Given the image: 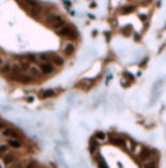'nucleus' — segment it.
<instances>
[{
  "instance_id": "obj_2",
  "label": "nucleus",
  "mask_w": 166,
  "mask_h": 168,
  "mask_svg": "<svg viewBox=\"0 0 166 168\" xmlns=\"http://www.w3.org/2000/svg\"><path fill=\"white\" fill-rule=\"evenodd\" d=\"M57 34L61 35V36H64V38H69V39L77 38V31L74 30L71 26H66V25H65L62 28H60V30L57 31Z\"/></svg>"
},
{
  "instance_id": "obj_19",
  "label": "nucleus",
  "mask_w": 166,
  "mask_h": 168,
  "mask_svg": "<svg viewBox=\"0 0 166 168\" xmlns=\"http://www.w3.org/2000/svg\"><path fill=\"white\" fill-rule=\"evenodd\" d=\"M23 168H38L37 160H29V162L23 165Z\"/></svg>"
},
{
  "instance_id": "obj_22",
  "label": "nucleus",
  "mask_w": 166,
  "mask_h": 168,
  "mask_svg": "<svg viewBox=\"0 0 166 168\" xmlns=\"http://www.w3.org/2000/svg\"><path fill=\"white\" fill-rule=\"evenodd\" d=\"M129 31H131V27H130V26H127V27H125L123 30H122V32H123V35H130L131 32H129Z\"/></svg>"
},
{
  "instance_id": "obj_13",
  "label": "nucleus",
  "mask_w": 166,
  "mask_h": 168,
  "mask_svg": "<svg viewBox=\"0 0 166 168\" xmlns=\"http://www.w3.org/2000/svg\"><path fill=\"white\" fill-rule=\"evenodd\" d=\"M8 144L12 147H16V149H20L22 146V142L20 141V138H8Z\"/></svg>"
},
{
  "instance_id": "obj_17",
  "label": "nucleus",
  "mask_w": 166,
  "mask_h": 168,
  "mask_svg": "<svg viewBox=\"0 0 166 168\" xmlns=\"http://www.w3.org/2000/svg\"><path fill=\"white\" fill-rule=\"evenodd\" d=\"M38 60H39L40 62H49V61H51V54L39 53V54H38Z\"/></svg>"
},
{
  "instance_id": "obj_20",
  "label": "nucleus",
  "mask_w": 166,
  "mask_h": 168,
  "mask_svg": "<svg viewBox=\"0 0 166 168\" xmlns=\"http://www.w3.org/2000/svg\"><path fill=\"white\" fill-rule=\"evenodd\" d=\"M26 58H27L30 62H37V60H38V56H35V54H31V53H29V54H26Z\"/></svg>"
},
{
  "instance_id": "obj_8",
  "label": "nucleus",
  "mask_w": 166,
  "mask_h": 168,
  "mask_svg": "<svg viewBox=\"0 0 166 168\" xmlns=\"http://www.w3.org/2000/svg\"><path fill=\"white\" fill-rule=\"evenodd\" d=\"M29 74H30L33 78H39L40 75H42V70H40V67L38 66H30V69H29Z\"/></svg>"
},
{
  "instance_id": "obj_27",
  "label": "nucleus",
  "mask_w": 166,
  "mask_h": 168,
  "mask_svg": "<svg viewBox=\"0 0 166 168\" xmlns=\"http://www.w3.org/2000/svg\"><path fill=\"white\" fill-rule=\"evenodd\" d=\"M0 168H3V167H1V164H0Z\"/></svg>"
},
{
  "instance_id": "obj_21",
  "label": "nucleus",
  "mask_w": 166,
  "mask_h": 168,
  "mask_svg": "<svg viewBox=\"0 0 166 168\" xmlns=\"http://www.w3.org/2000/svg\"><path fill=\"white\" fill-rule=\"evenodd\" d=\"M95 137L97 138V140H100V141H103V140H105V133H103V132H96V134H95Z\"/></svg>"
},
{
  "instance_id": "obj_11",
  "label": "nucleus",
  "mask_w": 166,
  "mask_h": 168,
  "mask_svg": "<svg viewBox=\"0 0 166 168\" xmlns=\"http://www.w3.org/2000/svg\"><path fill=\"white\" fill-rule=\"evenodd\" d=\"M141 168H157V163H156L155 159H147L143 160V164H141Z\"/></svg>"
},
{
  "instance_id": "obj_3",
  "label": "nucleus",
  "mask_w": 166,
  "mask_h": 168,
  "mask_svg": "<svg viewBox=\"0 0 166 168\" xmlns=\"http://www.w3.org/2000/svg\"><path fill=\"white\" fill-rule=\"evenodd\" d=\"M39 67L43 74H52L55 71V65L51 62H40Z\"/></svg>"
},
{
  "instance_id": "obj_16",
  "label": "nucleus",
  "mask_w": 166,
  "mask_h": 168,
  "mask_svg": "<svg viewBox=\"0 0 166 168\" xmlns=\"http://www.w3.org/2000/svg\"><path fill=\"white\" fill-rule=\"evenodd\" d=\"M21 66V69H22L23 71H29V69H30V61H29L27 58L25 57V60H22V61H20V63H18Z\"/></svg>"
},
{
  "instance_id": "obj_23",
  "label": "nucleus",
  "mask_w": 166,
  "mask_h": 168,
  "mask_svg": "<svg viewBox=\"0 0 166 168\" xmlns=\"http://www.w3.org/2000/svg\"><path fill=\"white\" fill-rule=\"evenodd\" d=\"M96 146H97V144H96V141L92 138V140H91V151H95Z\"/></svg>"
},
{
  "instance_id": "obj_24",
  "label": "nucleus",
  "mask_w": 166,
  "mask_h": 168,
  "mask_svg": "<svg viewBox=\"0 0 166 168\" xmlns=\"http://www.w3.org/2000/svg\"><path fill=\"white\" fill-rule=\"evenodd\" d=\"M7 150H8V147H7V145H1V146H0V151H4V153H5Z\"/></svg>"
},
{
  "instance_id": "obj_1",
  "label": "nucleus",
  "mask_w": 166,
  "mask_h": 168,
  "mask_svg": "<svg viewBox=\"0 0 166 168\" xmlns=\"http://www.w3.org/2000/svg\"><path fill=\"white\" fill-rule=\"evenodd\" d=\"M45 21H47V22L49 23V25H51L56 31H59L60 28H62L65 26V21L62 20V17L59 16V14H55V13L47 14Z\"/></svg>"
},
{
  "instance_id": "obj_12",
  "label": "nucleus",
  "mask_w": 166,
  "mask_h": 168,
  "mask_svg": "<svg viewBox=\"0 0 166 168\" xmlns=\"http://www.w3.org/2000/svg\"><path fill=\"white\" fill-rule=\"evenodd\" d=\"M3 162H4V164L11 165V164H13V163L16 162V157H14L13 154H11V153H8V154H5L3 157Z\"/></svg>"
},
{
  "instance_id": "obj_14",
  "label": "nucleus",
  "mask_w": 166,
  "mask_h": 168,
  "mask_svg": "<svg viewBox=\"0 0 166 168\" xmlns=\"http://www.w3.org/2000/svg\"><path fill=\"white\" fill-rule=\"evenodd\" d=\"M56 95V92L52 89H47V91H42L39 95L40 98H49V97H53V96Z\"/></svg>"
},
{
  "instance_id": "obj_4",
  "label": "nucleus",
  "mask_w": 166,
  "mask_h": 168,
  "mask_svg": "<svg viewBox=\"0 0 166 168\" xmlns=\"http://www.w3.org/2000/svg\"><path fill=\"white\" fill-rule=\"evenodd\" d=\"M109 142L112 144V145L118 146V147H122V149L126 147V142H125V140L123 138H121V137H118V136H110Z\"/></svg>"
},
{
  "instance_id": "obj_18",
  "label": "nucleus",
  "mask_w": 166,
  "mask_h": 168,
  "mask_svg": "<svg viewBox=\"0 0 166 168\" xmlns=\"http://www.w3.org/2000/svg\"><path fill=\"white\" fill-rule=\"evenodd\" d=\"M134 9H135V7L134 5H125L123 8L121 9V13L122 14H127V13H130V12H132Z\"/></svg>"
},
{
  "instance_id": "obj_9",
  "label": "nucleus",
  "mask_w": 166,
  "mask_h": 168,
  "mask_svg": "<svg viewBox=\"0 0 166 168\" xmlns=\"http://www.w3.org/2000/svg\"><path fill=\"white\" fill-rule=\"evenodd\" d=\"M51 62L55 66H62L64 65V58L59 54H51Z\"/></svg>"
},
{
  "instance_id": "obj_10",
  "label": "nucleus",
  "mask_w": 166,
  "mask_h": 168,
  "mask_svg": "<svg viewBox=\"0 0 166 168\" xmlns=\"http://www.w3.org/2000/svg\"><path fill=\"white\" fill-rule=\"evenodd\" d=\"M74 52H75V45L73 43H66V45L64 47V53L66 56H71Z\"/></svg>"
},
{
  "instance_id": "obj_6",
  "label": "nucleus",
  "mask_w": 166,
  "mask_h": 168,
  "mask_svg": "<svg viewBox=\"0 0 166 168\" xmlns=\"http://www.w3.org/2000/svg\"><path fill=\"white\" fill-rule=\"evenodd\" d=\"M12 69H13V63H12L11 61H7L5 63L1 66V69H0V73L4 74V75H7V74H11L12 73Z\"/></svg>"
},
{
  "instance_id": "obj_5",
  "label": "nucleus",
  "mask_w": 166,
  "mask_h": 168,
  "mask_svg": "<svg viewBox=\"0 0 166 168\" xmlns=\"http://www.w3.org/2000/svg\"><path fill=\"white\" fill-rule=\"evenodd\" d=\"M3 134L8 138H20V133L17 131H14L13 128H9V127H4Z\"/></svg>"
},
{
  "instance_id": "obj_25",
  "label": "nucleus",
  "mask_w": 166,
  "mask_h": 168,
  "mask_svg": "<svg viewBox=\"0 0 166 168\" xmlns=\"http://www.w3.org/2000/svg\"><path fill=\"white\" fill-rule=\"evenodd\" d=\"M3 63H4V58L0 56V65H3Z\"/></svg>"
},
{
  "instance_id": "obj_7",
  "label": "nucleus",
  "mask_w": 166,
  "mask_h": 168,
  "mask_svg": "<svg viewBox=\"0 0 166 168\" xmlns=\"http://www.w3.org/2000/svg\"><path fill=\"white\" fill-rule=\"evenodd\" d=\"M33 79H34V78H33L30 74L22 73L20 76H18L17 81H20V83H23V84H27V83H31V81H33Z\"/></svg>"
},
{
  "instance_id": "obj_26",
  "label": "nucleus",
  "mask_w": 166,
  "mask_h": 168,
  "mask_svg": "<svg viewBox=\"0 0 166 168\" xmlns=\"http://www.w3.org/2000/svg\"><path fill=\"white\" fill-rule=\"evenodd\" d=\"M16 1H20V3H21V1H22V0H16Z\"/></svg>"
},
{
  "instance_id": "obj_15",
  "label": "nucleus",
  "mask_w": 166,
  "mask_h": 168,
  "mask_svg": "<svg viewBox=\"0 0 166 168\" xmlns=\"http://www.w3.org/2000/svg\"><path fill=\"white\" fill-rule=\"evenodd\" d=\"M152 158V154H151V150L149 149H145L144 147L141 150V154H140V159L141 160H147V159H151Z\"/></svg>"
}]
</instances>
